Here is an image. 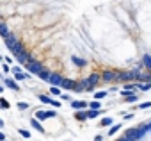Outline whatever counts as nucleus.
<instances>
[{"label":"nucleus","mask_w":151,"mask_h":141,"mask_svg":"<svg viewBox=\"0 0 151 141\" xmlns=\"http://www.w3.org/2000/svg\"><path fill=\"white\" fill-rule=\"evenodd\" d=\"M75 116H77V120L82 121V120L87 118V111H86V109H80V111H77V114H75Z\"/></svg>","instance_id":"nucleus-13"},{"label":"nucleus","mask_w":151,"mask_h":141,"mask_svg":"<svg viewBox=\"0 0 151 141\" xmlns=\"http://www.w3.org/2000/svg\"><path fill=\"white\" fill-rule=\"evenodd\" d=\"M98 114H100V109H89V111H87V118H89V120H91V118H96Z\"/></svg>","instance_id":"nucleus-18"},{"label":"nucleus","mask_w":151,"mask_h":141,"mask_svg":"<svg viewBox=\"0 0 151 141\" xmlns=\"http://www.w3.org/2000/svg\"><path fill=\"white\" fill-rule=\"evenodd\" d=\"M7 48H9V50H11V52L14 54V57H16V55H18V54H20V52L23 50V45H22L20 41H14L13 45H7Z\"/></svg>","instance_id":"nucleus-7"},{"label":"nucleus","mask_w":151,"mask_h":141,"mask_svg":"<svg viewBox=\"0 0 151 141\" xmlns=\"http://www.w3.org/2000/svg\"><path fill=\"white\" fill-rule=\"evenodd\" d=\"M112 121H114V120H112L110 116H107V118H103V120H101V123H100V125H103V127H109V125H112Z\"/></svg>","instance_id":"nucleus-24"},{"label":"nucleus","mask_w":151,"mask_h":141,"mask_svg":"<svg viewBox=\"0 0 151 141\" xmlns=\"http://www.w3.org/2000/svg\"><path fill=\"white\" fill-rule=\"evenodd\" d=\"M117 141H132V139H130V137H126V136H123V137H119Z\"/></svg>","instance_id":"nucleus-36"},{"label":"nucleus","mask_w":151,"mask_h":141,"mask_svg":"<svg viewBox=\"0 0 151 141\" xmlns=\"http://www.w3.org/2000/svg\"><path fill=\"white\" fill-rule=\"evenodd\" d=\"M77 81H73V79H64L62 81V84H60V88H64V89H75L77 88Z\"/></svg>","instance_id":"nucleus-8"},{"label":"nucleus","mask_w":151,"mask_h":141,"mask_svg":"<svg viewBox=\"0 0 151 141\" xmlns=\"http://www.w3.org/2000/svg\"><path fill=\"white\" fill-rule=\"evenodd\" d=\"M37 77H39L41 81H48V82H50V77H52V73L48 72V70H43V72H41V73H39Z\"/></svg>","instance_id":"nucleus-12"},{"label":"nucleus","mask_w":151,"mask_h":141,"mask_svg":"<svg viewBox=\"0 0 151 141\" xmlns=\"http://www.w3.org/2000/svg\"><path fill=\"white\" fill-rule=\"evenodd\" d=\"M0 34H2L4 38L9 36V29H7V25H2V29H0Z\"/></svg>","instance_id":"nucleus-26"},{"label":"nucleus","mask_w":151,"mask_h":141,"mask_svg":"<svg viewBox=\"0 0 151 141\" xmlns=\"http://www.w3.org/2000/svg\"><path fill=\"white\" fill-rule=\"evenodd\" d=\"M101 79L105 82H112V81H117L119 79V72H103Z\"/></svg>","instance_id":"nucleus-6"},{"label":"nucleus","mask_w":151,"mask_h":141,"mask_svg":"<svg viewBox=\"0 0 151 141\" xmlns=\"http://www.w3.org/2000/svg\"><path fill=\"white\" fill-rule=\"evenodd\" d=\"M25 68L29 70V73H36V75H39L43 70H45V68H43V64H41L39 61H36V59H34V61H30V63H27V64H25Z\"/></svg>","instance_id":"nucleus-2"},{"label":"nucleus","mask_w":151,"mask_h":141,"mask_svg":"<svg viewBox=\"0 0 151 141\" xmlns=\"http://www.w3.org/2000/svg\"><path fill=\"white\" fill-rule=\"evenodd\" d=\"M142 63H144V66H146L147 70H151V55H149V54H146V55L142 57Z\"/></svg>","instance_id":"nucleus-15"},{"label":"nucleus","mask_w":151,"mask_h":141,"mask_svg":"<svg viewBox=\"0 0 151 141\" xmlns=\"http://www.w3.org/2000/svg\"><path fill=\"white\" fill-rule=\"evenodd\" d=\"M14 59H18V61H20V63H23V64H27V63L34 61V59H32V55H30L29 52H25V50H22V52H20V54L14 57Z\"/></svg>","instance_id":"nucleus-5"},{"label":"nucleus","mask_w":151,"mask_h":141,"mask_svg":"<svg viewBox=\"0 0 151 141\" xmlns=\"http://www.w3.org/2000/svg\"><path fill=\"white\" fill-rule=\"evenodd\" d=\"M2 141H6V139H2Z\"/></svg>","instance_id":"nucleus-38"},{"label":"nucleus","mask_w":151,"mask_h":141,"mask_svg":"<svg viewBox=\"0 0 151 141\" xmlns=\"http://www.w3.org/2000/svg\"><path fill=\"white\" fill-rule=\"evenodd\" d=\"M4 41H6V45H13V43H14V41H18V39H16V36H14V34H9L7 38H4Z\"/></svg>","instance_id":"nucleus-17"},{"label":"nucleus","mask_w":151,"mask_h":141,"mask_svg":"<svg viewBox=\"0 0 151 141\" xmlns=\"http://www.w3.org/2000/svg\"><path fill=\"white\" fill-rule=\"evenodd\" d=\"M121 127H123L121 123H116V125H112V127H110V130H109V136H114V134H116V132H117Z\"/></svg>","instance_id":"nucleus-20"},{"label":"nucleus","mask_w":151,"mask_h":141,"mask_svg":"<svg viewBox=\"0 0 151 141\" xmlns=\"http://www.w3.org/2000/svg\"><path fill=\"white\" fill-rule=\"evenodd\" d=\"M71 107H73L75 111L87 109V102H84V100H73V102H71Z\"/></svg>","instance_id":"nucleus-9"},{"label":"nucleus","mask_w":151,"mask_h":141,"mask_svg":"<svg viewBox=\"0 0 151 141\" xmlns=\"http://www.w3.org/2000/svg\"><path fill=\"white\" fill-rule=\"evenodd\" d=\"M0 105H2L4 109H7V107H9V102H7L6 98H2V100H0Z\"/></svg>","instance_id":"nucleus-32"},{"label":"nucleus","mask_w":151,"mask_h":141,"mask_svg":"<svg viewBox=\"0 0 151 141\" xmlns=\"http://www.w3.org/2000/svg\"><path fill=\"white\" fill-rule=\"evenodd\" d=\"M135 100H137V95H133V93H130L126 97V102H135Z\"/></svg>","instance_id":"nucleus-30"},{"label":"nucleus","mask_w":151,"mask_h":141,"mask_svg":"<svg viewBox=\"0 0 151 141\" xmlns=\"http://www.w3.org/2000/svg\"><path fill=\"white\" fill-rule=\"evenodd\" d=\"M20 134H22L23 137H30V132H29V130H23V129H20Z\"/></svg>","instance_id":"nucleus-33"},{"label":"nucleus","mask_w":151,"mask_h":141,"mask_svg":"<svg viewBox=\"0 0 151 141\" xmlns=\"http://www.w3.org/2000/svg\"><path fill=\"white\" fill-rule=\"evenodd\" d=\"M62 81H64V79H62V75H60V73H52V77H50V82H52L53 86H59V88H60Z\"/></svg>","instance_id":"nucleus-10"},{"label":"nucleus","mask_w":151,"mask_h":141,"mask_svg":"<svg viewBox=\"0 0 151 141\" xmlns=\"http://www.w3.org/2000/svg\"><path fill=\"white\" fill-rule=\"evenodd\" d=\"M89 109H101V102H91Z\"/></svg>","instance_id":"nucleus-27"},{"label":"nucleus","mask_w":151,"mask_h":141,"mask_svg":"<svg viewBox=\"0 0 151 141\" xmlns=\"http://www.w3.org/2000/svg\"><path fill=\"white\" fill-rule=\"evenodd\" d=\"M135 79H137L135 72H119V79L117 81H121V82H132Z\"/></svg>","instance_id":"nucleus-4"},{"label":"nucleus","mask_w":151,"mask_h":141,"mask_svg":"<svg viewBox=\"0 0 151 141\" xmlns=\"http://www.w3.org/2000/svg\"><path fill=\"white\" fill-rule=\"evenodd\" d=\"M50 93H52L53 97H62V95H60V88H59V86H53V88H50Z\"/></svg>","instance_id":"nucleus-21"},{"label":"nucleus","mask_w":151,"mask_h":141,"mask_svg":"<svg viewBox=\"0 0 151 141\" xmlns=\"http://www.w3.org/2000/svg\"><path fill=\"white\" fill-rule=\"evenodd\" d=\"M144 127H146V130H151V121H147V123H146Z\"/></svg>","instance_id":"nucleus-37"},{"label":"nucleus","mask_w":151,"mask_h":141,"mask_svg":"<svg viewBox=\"0 0 151 141\" xmlns=\"http://www.w3.org/2000/svg\"><path fill=\"white\" fill-rule=\"evenodd\" d=\"M75 64H77V66H86V59H80V57H73L71 59Z\"/></svg>","instance_id":"nucleus-22"},{"label":"nucleus","mask_w":151,"mask_h":141,"mask_svg":"<svg viewBox=\"0 0 151 141\" xmlns=\"http://www.w3.org/2000/svg\"><path fill=\"white\" fill-rule=\"evenodd\" d=\"M29 75L27 73H23V72H20V73H14V79H18V81H25Z\"/></svg>","instance_id":"nucleus-25"},{"label":"nucleus","mask_w":151,"mask_h":141,"mask_svg":"<svg viewBox=\"0 0 151 141\" xmlns=\"http://www.w3.org/2000/svg\"><path fill=\"white\" fill-rule=\"evenodd\" d=\"M4 84H6L7 88L14 89V91H20V86H18V84H16V81H13V79H6V81H4Z\"/></svg>","instance_id":"nucleus-11"},{"label":"nucleus","mask_w":151,"mask_h":141,"mask_svg":"<svg viewBox=\"0 0 151 141\" xmlns=\"http://www.w3.org/2000/svg\"><path fill=\"white\" fill-rule=\"evenodd\" d=\"M100 73H91L89 77H87V91H93L98 84H100Z\"/></svg>","instance_id":"nucleus-3"},{"label":"nucleus","mask_w":151,"mask_h":141,"mask_svg":"<svg viewBox=\"0 0 151 141\" xmlns=\"http://www.w3.org/2000/svg\"><path fill=\"white\" fill-rule=\"evenodd\" d=\"M147 107H151V102H142V104H139V109H147Z\"/></svg>","instance_id":"nucleus-31"},{"label":"nucleus","mask_w":151,"mask_h":141,"mask_svg":"<svg viewBox=\"0 0 151 141\" xmlns=\"http://www.w3.org/2000/svg\"><path fill=\"white\" fill-rule=\"evenodd\" d=\"M105 95H107V91H96V93H94V98L100 100V98H103Z\"/></svg>","instance_id":"nucleus-28"},{"label":"nucleus","mask_w":151,"mask_h":141,"mask_svg":"<svg viewBox=\"0 0 151 141\" xmlns=\"http://www.w3.org/2000/svg\"><path fill=\"white\" fill-rule=\"evenodd\" d=\"M146 132H147V130H146V127H144V125H140V127H135V129H128V130L124 132V136H126V137H130L132 141H139Z\"/></svg>","instance_id":"nucleus-1"},{"label":"nucleus","mask_w":151,"mask_h":141,"mask_svg":"<svg viewBox=\"0 0 151 141\" xmlns=\"http://www.w3.org/2000/svg\"><path fill=\"white\" fill-rule=\"evenodd\" d=\"M18 109H20V111H25V109H29V104H27V102H20V104H18Z\"/></svg>","instance_id":"nucleus-29"},{"label":"nucleus","mask_w":151,"mask_h":141,"mask_svg":"<svg viewBox=\"0 0 151 141\" xmlns=\"http://www.w3.org/2000/svg\"><path fill=\"white\" fill-rule=\"evenodd\" d=\"M22 70H20V66H13V73H20Z\"/></svg>","instance_id":"nucleus-34"},{"label":"nucleus","mask_w":151,"mask_h":141,"mask_svg":"<svg viewBox=\"0 0 151 141\" xmlns=\"http://www.w3.org/2000/svg\"><path fill=\"white\" fill-rule=\"evenodd\" d=\"M36 118L37 120H46L48 118V111H37L36 113Z\"/></svg>","instance_id":"nucleus-19"},{"label":"nucleus","mask_w":151,"mask_h":141,"mask_svg":"<svg viewBox=\"0 0 151 141\" xmlns=\"http://www.w3.org/2000/svg\"><path fill=\"white\" fill-rule=\"evenodd\" d=\"M39 100H41L43 104H53V100H52L50 97H46V95H39Z\"/></svg>","instance_id":"nucleus-23"},{"label":"nucleus","mask_w":151,"mask_h":141,"mask_svg":"<svg viewBox=\"0 0 151 141\" xmlns=\"http://www.w3.org/2000/svg\"><path fill=\"white\" fill-rule=\"evenodd\" d=\"M30 123H32V127H34V129H37V130H41V132H43V125L39 123V120H37V118H32V120H30Z\"/></svg>","instance_id":"nucleus-16"},{"label":"nucleus","mask_w":151,"mask_h":141,"mask_svg":"<svg viewBox=\"0 0 151 141\" xmlns=\"http://www.w3.org/2000/svg\"><path fill=\"white\" fill-rule=\"evenodd\" d=\"M137 88L140 91H149L151 89V82H140V84H137Z\"/></svg>","instance_id":"nucleus-14"},{"label":"nucleus","mask_w":151,"mask_h":141,"mask_svg":"<svg viewBox=\"0 0 151 141\" xmlns=\"http://www.w3.org/2000/svg\"><path fill=\"white\" fill-rule=\"evenodd\" d=\"M94 141H103V136H100V134H98V136H94Z\"/></svg>","instance_id":"nucleus-35"}]
</instances>
